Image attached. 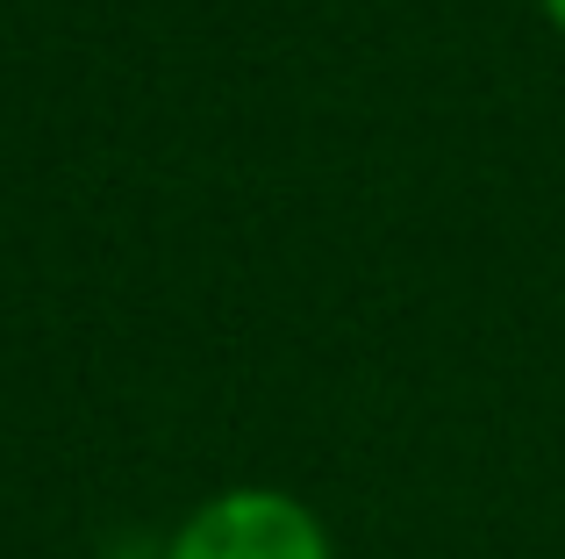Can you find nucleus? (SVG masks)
Returning a JSON list of instances; mask_svg holds the SVG:
<instances>
[{
	"label": "nucleus",
	"instance_id": "obj_1",
	"mask_svg": "<svg viewBox=\"0 0 565 559\" xmlns=\"http://www.w3.org/2000/svg\"><path fill=\"white\" fill-rule=\"evenodd\" d=\"M172 559H330V546H322V524L294 495L236 488V495H215L186 524Z\"/></svg>",
	"mask_w": 565,
	"mask_h": 559
},
{
	"label": "nucleus",
	"instance_id": "obj_2",
	"mask_svg": "<svg viewBox=\"0 0 565 559\" xmlns=\"http://www.w3.org/2000/svg\"><path fill=\"white\" fill-rule=\"evenodd\" d=\"M544 8H552V22H558V29H565V0H544Z\"/></svg>",
	"mask_w": 565,
	"mask_h": 559
}]
</instances>
